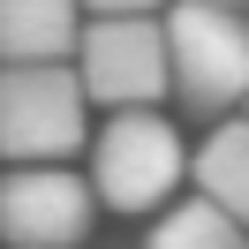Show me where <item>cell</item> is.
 Wrapping results in <instances>:
<instances>
[{"instance_id":"obj_9","label":"cell","mask_w":249,"mask_h":249,"mask_svg":"<svg viewBox=\"0 0 249 249\" xmlns=\"http://www.w3.org/2000/svg\"><path fill=\"white\" fill-rule=\"evenodd\" d=\"M83 8H98V16H151L159 0H83Z\"/></svg>"},{"instance_id":"obj_7","label":"cell","mask_w":249,"mask_h":249,"mask_svg":"<svg viewBox=\"0 0 249 249\" xmlns=\"http://www.w3.org/2000/svg\"><path fill=\"white\" fill-rule=\"evenodd\" d=\"M189 166H196V196H212L219 212H234L249 227V113L242 121H212V136H204V151Z\"/></svg>"},{"instance_id":"obj_2","label":"cell","mask_w":249,"mask_h":249,"mask_svg":"<svg viewBox=\"0 0 249 249\" xmlns=\"http://www.w3.org/2000/svg\"><path fill=\"white\" fill-rule=\"evenodd\" d=\"M174 98L196 121H227L249 106V16L242 8H174L166 16Z\"/></svg>"},{"instance_id":"obj_6","label":"cell","mask_w":249,"mask_h":249,"mask_svg":"<svg viewBox=\"0 0 249 249\" xmlns=\"http://www.w3.org/2000/svg\"><path fill=\"white\" fill-rule=\"evenodd\" d=\"M76 38H83V0H0V61L8 68L68 61Z\"/></svg>"},{"instance_id":"obj_1","label":"cell","mask_w":249,"mask_h":249,"mask_svg":"<svg viewBox=\"0 0 249 249\" xmlns=\"http://www.w3.org/2000/svg\"><path fill=\"white\" fill-rule=\"evenodd\" d=\"M189 174V151H181V128L166 121L159 106H128L98 128L91 143V196L106 212H166L174 189Z\"/></svg>"},{"instance_id":"obj_3","label":"cell","mask_w":249,"mask_h":249,"mask_svg":"<svg viewBox=\"0 0 249 249\" xmlns=\"http://www.w3.org/2000/svg\"><path fill=\"white\" fill-rule=\"evenodd\" d=\"M76 83L91 106H159L174 98V61H166V23L151 16H98L76 38Z\"/></svg>"},{"instance_id":"obj_5","label":"cell","mask_w":249,"mask_h":249,"mask_svg":"<svg viewBox=\"0 0 249 249\" xmlns=\"http://www.w3.org/2000/svg\"><path fill=\"white\" fill-rule=\"evenodd\" d=\"M98 196L76 166H8L0 174V242L8 249H83Z\"/></svg>"},{"instance_id":"obj_10","label":"cell","mask_w":249,"mask_h":249,"mask_svg":"<svg viewBox=\"0 0 249 249\" xmlns=\"http://www.w3.org/2000/svg\"><path fill=\"white\" fill-rule=\"evenodd\" d=\"M174 8H242L249 16V0H174Z\"/></svg>"},{"instance_id":"obj_4","label":"cell","mask_w":249,"mask_h":249,"mask_svg":"<svg viewBox=\"0 0 249 249\" xmlns=\"http://www.w3.org/2000/svg\"><path fill=\"white\" fill-rule=\"evenodd\" d=\"M83 106L68 61L0 68V151L16 166H68V151H83Z\"/></svg>"},{"instance_id":"obj_8","label":"cell","mask_w":249,"mask_h":249,"mask_svg":"<svg viewBox=\"0 0 249 249\" xmlns=\"http://www.w3.org/2000/svg\"><path fill=\"white\" fill-rule=\"evenodd\" d=\"M151 249H249V227L234 212H219L212 196H189L151 219Z\"/></svg>"}]
</instances>
